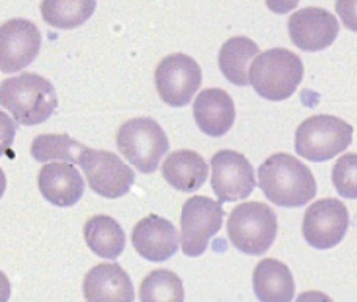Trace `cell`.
<instances>
[{"label":"cell","instance_id":"1","mask_svg":"<svg viewBox=\"0 0 357 302\" xmlns=\"http://www.w3.org/2000/svg\"><path fill=\"white\" fill-rule=\"evenodd\" d=\"M259 186L268 201L280 207H303L317 195V182L307 165L289 153H274L260 165Z\"/></svg>","mask_w":357,"mask_h":302},{"label":"cell","instance_id":"2","mask_svg":"<svg viewBox=\"0 0 357 302\" xmlns=\"http://www.w3.org/2000/svg\"><path fill=\"white\" fill-rule=\"evenodd\" d=\"M0 105L13 114L17 124L38 126L52 116L59 107V98L47 79L35 73H24L2 82Z\"/></svg>","mask_w":357,"mask_h":302},{"label":"cell","instance_id":"3","mask_svg":"<svg viewBox=\"0 0 357 302\" xmlns=\"http://www.w3.org/2000/svg\"><path fill=\"white\" fill-rule=\"evenodd\" d=\"M304 77L301 59L289 49L274 47L257 55L250 66V83L270 102H282L295 94Z\"/></svg>","mask_w":357,"mask_h":302},{"label":"cell","instance_id":"4","mask_svg":"<svg viewBox=\"0 0 357 302\" xmlns=\"http://www.w3.org/2000/svg\"><path fill=\"white\" fill-rule=\"evenodd\" d=\"M227 235L240 252L262 255L276 240L278 216L264 202H243L229 215Z\"/></svg>","mask_w":357,"mask_h":302},{"label":"cell","instance_id":"5","mask_svg":"<svg viewBox=\"0 0 357 302\" xmlns=\"http://www.w3.org/2000/svg\"><path fill=\"white\" fill-rule=\"evenodd\" d=\"M353 133L354 128L347 121L331 114H315L296 128L295 151L309 162H328L351 146Z\"/></svg>","mask_w":357,"mask_h":302},{"label":"cell","instance_id":"6","mask_svg":"<svg viewBox=\"0 0 357 302\" xmlns=\"http://www.w3.org/2000/svg\"><path fill=\"white\" fill-rule=\"evenodd\" d=\"M116 144L127 162L143 174L155 172L162 157L169 149L167 133L151 118L126 121L118 130Z\"/></svg>","mask_w":357,"mask_h":302},{"label":"cell","instance_id":"7","mask_svg":"<svg viewBox=\"0 0 357 302\" xmlns=\"http://www.w3.org/2000/svg\"><path fill=\"white\" fill-rule=\"evenodd\" d=\"M225 215L220 201H213L207 196L190 197L183 204L181 215L183 254L199 257L206 252L208 241L220 232Z\"/></svg>","mask_w":357,"mask_h":302},{"label":"cell","instance_id":"8","mask_svg":"<svg viewBox=\"0 0 357 302\" xmlns=\"http://www.w3.org/2000/svg\"><path fill=\"white\" fill-rule=\"evenodd\" d=\"M77 165L84 169L89 188L102 197H123L135 183V172L113 152L85 147Z\"/></svg>","mask_w":357,"mask_h":302},{"label":"cell","instance_id":"9","mask_svg":"<svg viewBox=\"0 0 357 302\" xmlns=\"http://www.w3.org/2000/svg\"><path fill=\"white\" fill-rule=\"evenodd\" d=\"M202 83V70L195 59L185 54L165 56L157 64L155 88L169 107L188 105Z\"/></svg>","mask_w":357,"mask_h":302},{"label":"cell","instance_id":"10","mask_svg":"<svg viewBox=\"0 0 357 302\" xmlns=\"http://www.w3.org/2000/svg\"><path fill=\"white\" fill-rule=\"evenodd\" d=\"M348 227V209L340 199H320L304 213L303 235L305 241L315 249L326 250L335 248L345 239Z\"/></svg>","mask_w":357,"mask_h":302},{"label":"cell","instance_id":"11","mask_svg":"<svg viewBox=\"0 0 357 302\" xmlns=\"http://www.w3.org/2000/svg\"><path fill=\"white\" fill-rule=\"evenodd\" d=\"M256 176L250 160L235 151H220L212 157V190L218 201L237 202L250 197Z\"/></svg>","mask_w":357,"mask_h":302},{"label":"cell","instance_id":"12","mask_svg":"<svg viewBox=\"0 0 357 302\" xmlns=\"http://www.w3.org/2000/svg\"><path fill=\"white\" fill-rule=\"evenodd\" d=\"M41 49V33L29 19L16 17L0 25V70L13 74L35 61Z\"/></svg>","mask_w":357,"mask_h":302},{"label":"cell","instance_id":"13","mask_svg":"<svg viewBox=\"0 0 357 302\" xmlns=\"http://www.w3.org/2000/svg\"><path fill=\"white\" fill-rule=\"evenodd\" d=\"M339 29L333 13L318 6L298 10L289 19L290 40L304 52H320L333 46Z\"/></svg>","mask_w":357,"mask_h":302},{"label":"cell","instance_id":"14","mask_svg":"<svg viewBox=\"0 0 357 302\" xmlns=\"http://www.w3.org/2000/svg\"><path fill=\"white\" fill-rule=\"evenodd\" d=\"M178 234L174 224L158 215H149L132 230V244L143 259L160 263L173 257L178 249Z\"/></svg>","mask_w":357,"mask_h":302},{"label":"cell","instance_id":"15","mask_svg":"<svg viewBox=\"0 0 357 302\" xmlns=\"http://www.w3.org/2000/svg\"><path fill=\"white\" fill-rule=\"evenodd\" d=\"M38 186L50 204L73 207L84 196L85 181L73 163H47L38 176Z\"/></svg>","mask_w":357,"mask_h":302},{"label":"cell","instance_id":"16","mask_svg":"<svg viewBox=\"0 0 357 302\" xmlns=\"http://www.w3.org/2000/svg\"><path fill=\"white\" fill-rule=\"evenodd\" d=\"M193 114L197 127L208 137L220 138L231 130L235 122V105L225 89L208 88L199 93Z\"/></svg>","mask_w":357,"mask_h":302},{"label":"cell","instance_id":"17","mask_svg":"<svg viewBox=\"0 0 357 302\" xmlns=\"http://www.w3.org/2000/svg\"><path fill=\"white\" fill-rule=\"evenodd\" d=\"M86 301H124L135 299L132 280L118 263H99L89 269L84 279Z\"/></svg>","mask_w":357,"mask_h":302},{"label":"cell","instance_id":"18","mask_svg":"<svg viewBox=\"0 0 357 302\" xmlns=\"http://www.w3.org/2000/svg\"><path fill=\"white\" fill-rule=\"evenodd\" d=\"M162 176L173 188L191 192L199 190L208 177V166L199 153L190 149L171 152L162 165Z\"/></svg>","mask_w":357,"mask_h":302},{"label":"cell","instance_id":"19","mask_svg":"<svg viewBox=\"0 0 357 302\" xmlns=\"http://www.w3.org/2000/svg\"><path fill=\"white\" fill-rule=\"evenodd\" d=\"M254 293L262 302H289L295 296V280L290 269L276 259L257 263L252 274Z\"/></svg>","mask_w":357,"mask_h":302},{"label":"cell","instance_id":"20","mask_svg":"<svg viewBox=\"0 0 357 302\" xmlns=\"http://www.w3.org/2000/svg\"><path fill=\"white\" fill-rule=\"evenodd\" d=\"M84 236L88 248L102 259H118L126 249L124 230L112 216L96 215L89 218L84 226Z\"/></svg>","mask_w":357,"mask_h":302},{"label":"cell","instance_id":"21","mask_svg":"<svg viewBox=\"0 0 357 302\" xmlns=\"http://www.w3.org/2000/svg\"><path fill=\"white\" fill-rule=\"evenodd\" d=\"M259 46L246 36H235L222 44L218 55V64L222 75L237 86L250 85L248 68L259 55Z\"/></svg>","mask_w":357,"mask_h":302},{"label":"cell","instance_id":"22","mask_svg":"<svg viewBox=\"0 0 357 302\" xmlns=\"http://www.w3.org/2000/svg\"><path fill=\"white\" fill-rule=\"evenodd\" d=\"M96 10V0H43L41 16L49 27L73 30L85 24Z\"/></svg>","mask_w":357,"mask_h":302},{"label":"cell","instance_id":"23","mask_svg":"<svg viewBox=\"0 0 357 302\" xmlns=\"http://www.w3.org/2000/svg\"><path fill=\"white\" fill-rule=\"evenodd\" d=\"M85 144L73 139L68 133L38 135L31 143L30 152L36 162L49 163L50 160H61L68 163H77Z\"/></svg>","mask_w":357,"mask_h":302},{"label":"cell","instance_id":"24","mask_svg":"<svg viewBox=\"0 0 357 302\" xmlns=\"http://www.w3.org/2000/svg\"><path fill=\"white\" fill-rule=\"evenodd\" d=\"M183 298L185 293L182 280L169 269H155V271L149 273L139 287V299L144 302H182Z\"/></svg>","mask_w":357,"mask_h":302},{"label":"cell","instance_id":"25","mask_svg":"<svg viewBox=\"0 0 357 302\" xmlns=\"http://www.w3.org/2000/svg\"><path fill=\"white\" fill-rule=\"evenodd\" d=\"M333 183L345 199H357V153H345L333 168Z\"/></svg>","mask_w":357,"mask_h":302},{"label":"cell","instance_id":"26","mask_svg":"<svg viewBox=\"0 0 357 302\" xmlns=\"http://www.w3.org/2000/svg\"><path fill=\"white\" fill-rule=\"evenodd\" d=\"M16 122L6 113L0 112V158L13 146V141H15L16 137Z\"/></svg>","mask_w":357,"mask_h":302},{"label":"cell","instance_id":"27","mask_svg":"<svg viewBox=\"0 0 357 302\" xmlns=\"http://www.w3.org/2000/svg\"><path fill=\"white\" fill-rule=\"evenodd\" d=\"M335 11L348 30L357 31V0H335Z\"/></svg>","mask_w":357,"mask_h":302},{"label":"cell","instance_id":"28","mask_svg":"<svg viewBox=\"0 0 357 302\" xmlns=\"http://www.w3.org/2000/svg\"><path fill=\"white\" fill-rule=\"evenodd\" d=\"M299 0H266V6L274 15H287L291 10H295Z\"/></svg>","mask_w":357,"mask_h":302},{"label":"cell","instance_id":"29","mask_svg":"<svg viewBox=\"0 0 357 302\" xmlns=\"http://www.w3.org/2000/svg\"><path fill=\"white\" fill-rule=\"evenodd\" d=\"M11 296V284L6 274L0 271V302L8 301Z\"/></svg>","mask_w":357,"mask_h":302},{"label":"cell","instance_id":"30","mask_svg":"<svg viewBox=\"0 0 357 302\" xmlns=\"http://www.w3.org/2000/svg\"><path fill=\"white\" fill-rule=\"evenodd\" d=\"M5 190H6V177H5L3 169L0 168V199H2Z\"/></svg>","mask_w":357,"mask_h":302}]
</instances>
